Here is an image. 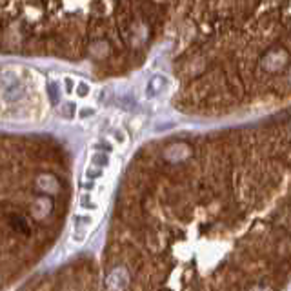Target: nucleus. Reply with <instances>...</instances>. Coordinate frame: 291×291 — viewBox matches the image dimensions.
<instances>
[{
	"label": "nucleus",
	"mask_w": 291,
	"mask_h": 291,
	"mask_svg": "<svg viewBox=\"0 0 291 291\" xmlns=\"http://www.w3.org/2000/svg\"><path fill=\"white\" fill-rule=\"evenodd\" d=\"M24 95V87H22V84L17 80H11L8 86H6L4 89V99L8 102H17L20 101V96Z\"/></svg>",
	"instance_id": "1"
},
{
	"label": "nucleus",
	"mask_w": 291,
	"mask_h": 291,
	"mask_svg": "<svg viewBox=\"0 0 291 291\" xmlns=\"http://www.w3.org/2000/svg\"><path fill=\"white\" fill-rule=\"evenodd\" d=\"M91 224V217H75V242H82L84 240V235L87 233V226Z\"/></svg>",
	"instance_id": "2"
},
{
	"label": "nucleus",
	"mask_w": 291,
	"mask_h": 291,
	"mask_svg": "<svg viewBox=\"0 0 291 291\" xmlns=\"http://www.w3.org/2000/svg\"><path fill=\"white\" fill-rule=\"evenodd\" d=\"M10 226L15 229V231H19V233H29L28 220H26L22 215H19V213L10 215Z\"/></svg>",
	"instance_id": "3"
},
{
	"label": "nucleus",
	"mask_w": 291,
	"mask_h": 291,
	"mask_svg": "<svg viewBox=\"0 0 291 291\" xmlns=\"http://www.w3.org/2000/svg\"><path fill=\"white\" fill-rule=\"evenodd\" d=\"M91 164L96 167H104L106 164H108V155H104V153H95V155L91 157Z\"/></svg>",
	"instance_id": "4"
},
{
	"label": "nucleus",
	"mask_w": 291,
	"mask_h": 291,
	"mask_svg": "<svg viewBox=\"0 0 291 291\" xmlns=\"http://www.w3.org/2000/svg\"><path fill=\"white\" fill-rule=\"evenodd\" d=\"M48 91H49V99H51L53 104H57L58 102V93H57V84H49L48 86Z\"/></svg>",
	"instance_id": "5"
},
{
	"label": "nucleus",
	"mask_w": 291,
	"mask_h": 291,
	"mask_svg": "<svg viewBox=\"0 0 291 291\" xmlns=\"http://www.w3.org/2000/svg\"><path fill=\"white\" fill-rule=\"evenodd\" d=\"M73 111H75V106H73V104H66V108H64V115H66V117H71Z\"/></svg>",
	"instance_id": "6"
},
{
	"label": "nucleus",
	"mask_w": 291,
	"mask_h": 291,
	"mask_svg": "<svg viewBox=\"0 0 291 291\" xmlns=\"http://www.w3.org/2000/svg\"><path fill=\"white\" fill-rule=\"evenodd\" d=\"M86 93H87V86H86V84H80V86H78V95L84 96Z\"/></svg>",
	"instance_id": "7"
}]
</instances>
